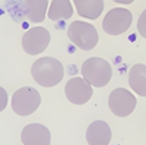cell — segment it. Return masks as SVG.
Wrapping results in <instances>:
<instances>
[{
  "instance_id": "6da1fadb",
  "label": "cell",
  "mask_w": 146,
  "mask_h": 145,
  "mask_svg": "<svg viewBox=\"0 0 146 145\" xmlns=\"http://www.w3.org/2000/svg\"><path fill=\"white\" fill-rule=\"evenodd\" d=\"M31 74L34 81L41 87L50 88L58 85L63 79L64 75V69L63 65L58 62L54 57H41L38 60H35L32 67H31Z\"/></svg>"
},
{
  "instance_id": "7a4b0ae2",
  "label": "cell",
  "mask_w": 146,
  "mask_h": 145,
  "mask_svg": "<svg viewBox=\"0 0 146 145\" xmlns=\"http://www.w3.org/2000/svg\"><path fill=\"white\" fill-rule=\"evenodd\" d=\"M80 72H82V76L92 87L96 88H102L108 85V82L111 81L113 76L111 65L101 57H89L88 60H85Z\"/></svg>"
},
{
  "instance_id": "3957f363",
  "label": "cell",
  "mask_w": 146,
  "mask_h": 145,
  "mask_svg": "<svg viewBox=\"0 0 146 145\" xmlns=\"http://www.w3.org/2000/svg\"><path fill=\"white\" fill-rule=\"evenodd\" d=\"M67 37L76 47L85 51L92 50L98 44V31L95 29L94 25L83 21H75L70 23L67 29Z\"/></svg>"
},
{
  "instance_id": "277c9868",
  "label": "cell",
  "mask_w": 146,
  "mask_h": 145,
  "mask_svg": "<svg viewBox=\"0 0 146 145\" xmlns=\"http://www.w3.org/2000/svg\"><path fill=\"white\" fill-rule=\"evenodd\" d=\"M41 104V95L32 87L19 88L12 97V108L18 116L32 114Z\"/></svg>"
},
{
  "instance_id": "5b68a950",
  "label": "cell",
  "mask_w": 146,
  "mask_h": 145,
  "mask_svg": "<svg viewBox=\"0 0 146 145\" xmlns=\"http://www.w3.org/2000/svg\"><path fill=\"white\" fill-rule=\"evenodd\" d=\"M131 12L123 7H114L105 15L102 21V29L108 35H120L126 32L131 25Z\"/></svg>"
},
{
  "instance_id": "8992f818",
  "label": "cell",
  "mask_w": 146,
  "mask_h": 145,
  "mask_svg": "<svg viewBox=\"0 0 146 145\" xmlns=\"http://www.w3.org/2000/svg\"><path fill=\"white\" fill-rule=\"evenodd\" d=\"M136 97L130 91L124 88H115L114 91L110 92L108 97V107L115 116L118 117H126L131 114L136 108Z\"/></svg>"
},
{
  "instance_id": "52a82bcc",
  "label": "cell",
  "mask_w": 146,
  "mask_h": 145,
  "mask_svg": "<svg viewBox=\"0 0 146 145\" xmlns=\"http://www.w3.org/2000/svg\"><path fill=\"white\" fill-rule=\"evenodd\" d=\"M50 44V32L42 27L29 28L22 37V48L29 56L42 53Z\"/></svg>"
},
{
  "instance_id": "ba28073f",
  "label": "cell",
  "mask_w": 146,
  "mask_h": 145,
  "mask_svg": "<svg viewBox=\"0 0 146 145\" xmlns=\"http://www.w3.org/2000/svg\"><path fill=\"white\" fill-rule=\"evenodd\" d=\"M64 94L67 100L76 106H82L88 103L92 97V85L85 78H72L66 84Z\"/></svg>"
},
{
  "instance_id": "9c48e42d",
  "label": "cell",
  "mask_w": 146,
  "mask_h": 145,
  "mask_svg": "<svg viewBox=\"0 0 146 145\" xmlns=\"http://www.w3.org/2000/svg\"><path fill=\"white\" fill-rule=\"evenodd\" d=\"M21 141L25 145H48L51 142V135L44 125L31 123L23 128Z\"/></svg>"
},
{
  "instance_id": "30bf717a",
  "label": "cell",
  "mask_w": 146,
  "mask_h": 145,
  "mask_svg": "<svg viewBox=\"0 0 146 145\" xmlns=\"http://www.w3.org/2000/svg\"><path fill=\"white\" fill-rule=\"evenodd\" d=\"M111 128L104 120H95L88 126L86 142L89 145H108L111 142Z\"/></svg>"
},
{
  "instance_id": "8fae6325",
  "label": "cell",
  "mask_w": 146,
  "mask_h": 145,
  "mask_svg": "<svg viewBox=\"0 0 146 145\" xmlns=\"http://www.w3.org/2000/svg\"><path fill=\"white\" fill-rule=\"evenodd\" d=\"M129 85L140 97H146V65L137 63L130 69Z\"/></svg>"
},
{
  "instance_id": "7c38bea8",
  "label": "cell",
  "mask_w": 146,
  "mask_h": 145,
  "mask_svg": "<svg viewBox=\"0 0 146 145\" xmlns=\"http://www.w3.org/2000/svg\"><path fill=\"white\" fill-rule=\"evenodd\" d=\"M76 12L82 18L96 19L104 10V0H73Z\"/></svg>"
},
{
  "instance_id": "4fadbf2b",
  "label": "cell",
  "mask_w": 146,
  "mask_h": 145,
  "mask_svg": "<svg viewBox=\"0 0 146 145\" xmlns=\"http://www.w3.org/2000/svg\"><path fill=\"white\" fill-rule=\"evenodd\" d=\"M25 15L34 23H41L45 18L48 0H23Z\"/></svg>"
},
{
  "instance_id": "5bb4252c",
  "label": "cell",
  "mask_w": 146,
  "mask_h": 145,
  "mask_svg": "<svg viewBox=\"0 0 146 145\" xmlns=\"http://www.w3.org/2000/svg\"><path fill=\"white\" fill-rule=\"evenodd\" d=\"M47 13H48V18L53 22L66 21V19L72 18L73 7L69 0H53V3L50 5V9H48Z\"/></svg>"
},
{
  "instance_id": "9a60e30c",
  "label": "cell",
  "mask_w": 146,
  "mask_h": 145,
  "mask_svg": "<svg viewBox=\"0 0 146 145\" xmlns=\"http://www.w3.org/2000/svg\"><path fill=\"white\" fill-rule=\"evenodd\" d=\"M137 31L143 38H146V9L142 12L137 19Z\"/></svg>"
},
{
  "instance_id": "2e32d148",
  "label": "cell",
  "mask_w": 146,
  "mask_h": 145,
  "mask_svg": "<svg viewBox=\"0 0 146 145\" xmlns=\"http://www.w3.org/2000/svg\"><path fill=\"white\" fill-rule=\"evenodd\" d=\"M113 2H115V3H120V5H130V3H133L135 0H113Z\"/></svg>"
}]
</instances>
